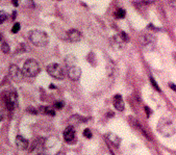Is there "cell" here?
<instances>
[{
  "instance_id": "cell-1",
  "label": "cell",
  "mask_w": 176,
  "mask_h": 155,
  "mask_svg": "<svg viewBox=\"0 0 176 155\" xmlns=\"http://www.w3.org/2000/svg\"><path fill=\"white\" fill-rule=\"evenodd\" d=\"M27 36L29 41L36 47H44L46 46L49 42L48 35H47L45 31H42L39 29L30 30L29 32L27 33Z\"/></svg>"
},
{
  "instance_id": "cell-2",
  "label": "cell",
  "mask_w": 176,
  "mask_h": 155,
  "mask_svg": "<svg viewBox=\"0 0 176 155\" xmlns=\"http://www.w3.org/2000/svg\"><path fill=\"white\" fill-rule=\"evenodd\" d=\"M157 131H159L162 135L169 138V136H172L176 132V128H175L174 123L170 119H168V118H162V119L159 121V123H157Z\"/></svg>"
},
{
  "instance_id": "cell-3",
  "label": "cell",
  "mask_w": 176,
  "mask_h": 155,
  "mask_svg": "<svg viewBox=\"0 0 176 155\" xmlns=\"http://www.w3.org/2000/svg\"><path fill=\"white\" fill-rule=\"evenodd\" d=\"M40 72V66L36 59H27L23 66V73L27 77H36Z\"/></svg>"
},
{
  "instance_id": "cell-4",
  "label": "cell",
  "mask_w": 176,
  "mask_h": 155,
  "mask_svg": "<svg viewBox=\"0 0 176 155\" xmlns=\"http://www.w3.org/2000/svg\"><path fill=\"white\" fill-rule=\"evenodd\" d=\"M47 73L49 75L52 76L55 79H64L65 77V73L63 68L60 67V65L56 64V62H52V64H49L46 68Z\"/></svg>"
},
{
  "instance_id": "cell-5",
  "label": "cell",
  "mask_w": 176,
  "mask_h": 155,
  "mask_svg": "<svg viewBox=\"0 0 176 155\" xmlns=\"http://www.w3.org/2000/svg\"><path fill=\"white\" fill-rule=\"evenodd\" d=\"M3 98H4L5 105H6L9 112H13V110L15 109V107L17 106V103H18L17 94H16L15 92H12V91L4 92Z\"/></svg>"
},
{
  "instance_id": "cell-6",
  "label": "cell",
  "mask_w": 176,
  "mask_h": 155,
  "mask_svg": "<svg viewBox=\"0 0 176 155\" xmlns=\"http://www.w3.org/2000/svg\"><path fill=\"white\" fill-rule=\"evenodd\" d=\"M140 42L143 46L144 50L151 51L153 50L154 45H155V38L153 36L149 35V33H143L140 36Z\"/></svg>"
},
{
  "instance_id": "cell-7",
  "label": "cell",
  "mask_w": 176,
  "mask_h": 155,
  "mask_svg": "<svg viewBox=\"0 0 176 155\" xmlns=\"http://www.w3.org/2000/svg\"><path fill=\"white\" fill-rule=\"evenodd\" d=\"M10 76L13 80L16 81V82H21L23 80V77H24V73H23V70H21L18 66L16 65H10Z\"/></svg>"
},
{
  "instance_id": "cell-8",
  "label": "cell",
  "mask_w": 176,
  "mask_h": 155,
  "mask_svg": "<svg viewBox=\"0 0 176 155\" xmlns=\"http://www.w3.org/2000/svg\"><path fill=\"white\" fill-rule=\"evenodd\" d=\"M63 136H64V140L67 143H74L75 142V129L73 128V126H68L67 128L64 130V133H63Z\"/></svg>"
},
{
  "instance_id": "cell-9",
  "label": "cell",
  "mask_w": 176,
  "mask_h": 155,
  "mask_svg": "<svg viewBox=\"0 0 176 155\" xmlns=\"http://www.w3.org/2000/svg\"><path fill=\"white\" fill-rule=\"evenodd\" d=\"M68 76H69V78L71 80H74V81L78 80L80 78V76H81L80 68L76 67V66L68 68Z\"/></svg>"
},
{
  "instance_id": "cell-10",
  "label": "cell",
  "mask_w": 176,
  "mask_h": 155,
  "mask_svg": "<svg viewBox=\"0 0 176 155\" xmlns=\"http://www.w3.org/2000/svg\"><path fill=\"white\" fill-rule=\"evenodd\" d=\"M67 36L68 40L70 42H73V43L79 42L81 40V33L77 29H70L67 32Z\"/></svg>"
},
{
  "instance_id": "cell-11",
  "label": "cell",
  "mask_w": 176,
  "mask_h": 155,
  "mask_svg": "<svg viewBox=\"0 0 176 155\" xmlns=\"http://www.w3.org/2000/svg\"><path fill=\"white\" fill-rule=\"evenodd\" d=\"M16 145L19 150H26L29 146V143L25 138H23L22 135H17L16 138Z\"/></svg>"
},
{
  "instance_id": "cell-12",
  "label": "cell",
  "mask_w": 176,
  "mask_h": 155,
  "mask_svg": "<svg viewBox=\"0 0 176 155\" xmlns=\"http://www.w3.org/2000/svg\"><path fill=\"white\" fill-rule=\"evenodd\" d=\"M114 106L119 112H122L124 109V101H123V98L120 94H117L114 97Z\"/></svg>"
},
{
  "instance_id": "cell-13",
  "label": "cell",
  "mask_w": 176,
  "mask_h": 155,
  "mask_svg": "<svg viewBox=\"0 0 176 155\" xmlns=\"http://www.w3.org/2000/svg\"><path fill=\"white\" fill-rule=\"evenodd\" d=\"M105 136H106L107 141H109L112 145H114L115 147H119L121 140L117 134H115V133H113V132H109V133H107Z\"/></svg>"
},
{
  "instance_id": "cell-14",
  "label": "cell",
  "mask_w": 176,
  "mask_h": 155,
  "mask_svg": "<svg viewBox=\"0 0 176 155\" xmlns=\"http://www.w3.org/2000/svg\"><path fill=\"white\" fill-rule=\"evenodd\" d=\"M76 62H77V59H76V57L72 54L67 55V56H66V59H65V62H66V65H67L68 68L74 67Z\"/></svg>"
},
{
  "instance_id": "cell-15",
  "label": "cell",
  "mask_w": 176,
  "mask_h": 155,
  "mask_svg": "<svg viewBox=\"0 0 176 155\" xmlns=\"http://www.w3.org/2000/svg\"><path fill=\"white\" fill-rule=\"evenodd\" d=\"M41 110H42V112H43V114H45V115H55L54 109L50 106L41 107Z\"/></svg>"
},
{
  "instance_id": "cell-16",
  "label": "cell",
  "mask_w": 176,
  "mask_h": 155,
  "mask_svg": "<svg viewBox=\"0 0 176 155\" xmlns=\"http://www.w3.org/2000/svg\"><path fill=\"white\" fill-rule=\"evenodd\" d=\"M106 69H107V74H109V76H113V73H114V71H115L114 64H113V62H109Z\"/></svg>"
},
{
  "instance_id": "cell-17",
  "label": "cell",
  "mask_w": 176,
  "mask_h": 155,
  "mask_svg": "<svg viewBox=\"0 0 176 155\" xmlns=\"http://www.w3.org/2000/svg\"><path fill=\"white\" fill-rule=\"evenodd\" d=\"M1 50L3 53H10V46L7 45L5 42H3V43H1Z\"/></svg>"
},
{
  "instance_id": "cell-18",
  "label": "cell",
  "mask_w": 176,
  "mask_h": 155,
  "mask_svg": "<svg viewBox=\"0 0 176 155\" xmlns=\"http://www.w3.org/2000/svg\"><path fill=\"white\" fill-rule=\"evenodd\" d=\"M125 15H126V13H125V10L123 9H117V12H116V17L117 18H124Z\"/></svg>"
},
{
  "instance_id": "cell-19",
  "label": "cell",
  "mask_w": 176,
  "mask_h": 155,
  "mask_svg": "<svg viewBox=\"0 0 176 155\" xmlns=\"http://www.w3.org/2000/svg\"><path fill=\"white\" fill-rule=\"evenodd\" d=\"M150 82H151L152 86H153V88L155 89V90H156L157 92H159V93H161V92H162V91H161V89L159 88V85H157V83L155 82V80H154V78L152 77V76L150 77Z\"/></svg>"
},
{
  "instance_id": "cell-20",
  "label": "cell",
  "mask_w": 176,
  "mask_h": 155,
  "mask_svg": "<svg viewBox=\"0 0 176 155\" xmlns=\"http://www.w3.org/2000/svg\"><path fill=\"white\" fill-rule=\"evenodd\" d=\"M20 27H21L20 23H15V24H14V26H13L12 32H13V33H17L18 31L20 30Z\"/></svg>"
},
{
  "instance_id": "cell-21",
  "label": "cell",
  "mask_w": 176,
  "mask_h": 155,
  "mask_svg": "<svg viewBox=\"0 0 176 155\" xmlns=\"http://www.w3.org/2000/svg\"><path fill=\"white\" fill-rule=\"evenodd\" d=\"M65 103L63 101H56L55 103H54V107H55L56 109H62L63 107H64Z\"/></svg>"
},
{
  "instance_id": "cell-22",
  "label": "cell",
  "mask_w": 176,
  "mask_h": 155,
  "mask_svg": "<svg viewBox=\"0 0 176 155\" xmlns=\"http://www.w3.org/2000/svg\"><path fill=\"white\" fill-rule=\"evenodd\" d=\"M83 136H85V138H91L92 136H93V135H92L91 130H90V129H88V128L83 130Z\"/></svg>"
},
{
  "instance_id": "cell-23",
  "label": "cell",
  "mask_w": 176,
  "mask_h": 155,
  "mask_svg": "<svg viewBox=\"0 0 176 155\" xmlns=\"http://www.w3.org/2000/svg\"><path fill=\"white\" fill-rule=\"evenodd\" d=\"M7 18V15L5 14V13L3 12V10H1V13H0V22H4L5 19Z\"/></svg>"
},
{
  "instance_id": "cell-24",
  "label": "cell",
  "mask_w": 176,
  "mask_h": 155,
  "mask_svg": "<svg viewBox=\"0 0 176 155\" xmlns=\"http://www.w3.org/2000/svg\"><path fill=\"white\" fill-rule=\"evenodd\" d=\"M39 142H41L40 138H38V140H36V141L33 142V146H31V147H30V149H29L30 151L35 150V149L36 148V147H38V145H39Z\"/></svg>"
},
{
  "instance_id": "cell-25",
  "label": "cell",
  "mask_w": 176,
  "mask_h": 155,
  "mask_svg": "<svg viewBox=\"0 0 176 155\" xmlns=\"http://www.w3.org/2000/svg\"><path fill=\"white\" fill-rule=\"evenodd\" d=\"M120 36H121V39L123 40V42H127L128 41V36L126 35L125 32H121Z\"/></svg>"
},
{
  "instance_id": "cell-26",
  "label": "cell",
  "mask_w": 176,
  "mask_h": 155,
  "mask_svg": "<svg viewBox=\"0 0 176 155\" xmlns=\"http://www.w3.org/2000/svg\"><path fill=\"white\" fill-rule=\"evenodd\" d=\"M142 1H143V3H145V4H151V3L156 2L157 0H142Z\"/></svg>"
},
{
  "instance_id": "cell-27",
  "label": "cell",
  "mask_w": 176,
  "mask_h": 155,
  "mask_svg": "<svg viewBox=\"0 0 176 155\" xmlns=\"http://www.w3.org/2000/svg\"><path fill=\"white\" fill-rule=\"evenodd\" d=\"M145 110H146V114H147V117H150V115L152 114V110L149 108L148 106H145Z\"/></svg>"
},
{
  "instance_id": "cell-28",
  "label": "cell",
  "mask_w": 176,
  "mask_h": 155,
  "mask_svg": "<svg viewBox=\"0 0 176 155\" xmlns=\"http://www.w3.org/2000/svg\"><path fill=\"white\" fill-rule=\"evenodd\" d=\"M26 110H27V112H30V114H33V115H36V114H38V112H36V109L31 108V107H28V108H27V109H26Z\"/></svg>"
},
{
  "instance_id": "cell-29",
  "label": "cell",
  "mask_w": 176,
  "mask_h": 155,
  "mask_svg": "<svg viewBox=\"0 0 176 155\" xmlns=\"http://www.w3.org/2000/svg\"><path fill=\"white\" fill-rule=\"evenodd\" d=\"M169 4L171 5L172 7L176 9V0H169Z\"/></svg>"
},
{
  "instance_id": "cell-30",
  "label": "cell",
  "mask_w": 176,
  "mask_h": 155,
  "mask_svg": "<svg viewBox=\"0 0 176 155\" xmlns=\"http://www.w3.org/2000/svg\"><path fill=\"white\" fill-rule=\"evenodd\" d=\"M169 86H170V89H171V90H173L176 93V85H174V83H172V82H170L169 83Z\"/></svg>"
},
{
  "instance_id": "cell-31",
  "label": "cell",
  "mask_w": 176,
  "mask_h": 155,
  "mask_svg": "<svg viewBox=\"0 0 176 155\" xmlns=\"http://www.w3.org/2000/svg\"><path fill=\"white\" fill-rule=\"evenodd\" d=\"M13 3H14L15 6H18V3H19V0H13Z\"/></svg>"
},
{
  "instance_id": "cell-32",
  "label": "cell",
  "mask_w": 176,
  "mask_h": 155,
  "mask_svg": "<svg viewBox=\"0 0 176 155\" xmlns=\"http://www.w3.org/2000/svg\"><path fill=\"white\" fill-rule=\"evenodd\" d=\"M55 155H66L65 154V152H63V151H59V152H57V153Z\"/></svg>"
},
{
  "instance_id": "cell-33",
  "label": "cell",
  "mask_w": 176,
  "mask_h": 155,
  "mask_svg": "<svg viewBox=\"0 0 176 155\" xmlns=\"http://www.w3.org/2000/svg\"><path fill=\"white\" fill-rule=\"evenodd\" d=\"M38 155H47L46 153H43V152H41V153H39Z\"/></svg>"
},
{
  "instance_id": "cell-34",
  "label": "cell",
  "mask_w": 176,
  "mask_h": 155,
  "mask_svg": "<svg viewBox=\"0 0 176 155\" xmlns=\"http://www.w3.org/2000/svg\"><path fill=\"white\" fill-rule=\"evenodd\" d=\"M174 57H175V59H176V52H175V53H174Z\"/></svg>"
}]
</instances>
